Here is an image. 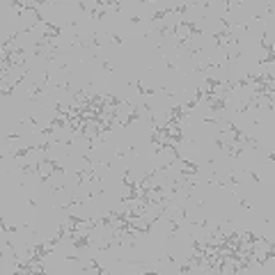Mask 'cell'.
<instances>
[{
  "mask_svg": "<svg viewBox=\"0 0 275 275\" xmlns=\"http://www.w3.org/2000/svg\"><path fill=\"white\" fill-rule=\"evenodd\" d=\"M131 23H133V25H140V23H142V16H140V14L131 16Z\"/></svg>",
  "mask_w": 275,
  "mask_h": 275,
  "instance_id": "277c9868",
  "label": "cell"
},
{
  "mask_svg": "<svg viewBox=\"0 0 275 275\" xmlns=\"http://www.w3.org/2000/svg\"><path fill=\"white\" fill-rule=\"evenodd\" d=\"M101 67H103V69H106L108 73H112V71H115V69H112V64H110V62H101Z\"/></svg>",
  "mask_w": 275,
  "mask_h": 275,
  "instance_id": "5b68a950",
  "label": "cell"
},
{
  "mask_svg": "<svg viewBox=\"0 0 275 275\" xmlns=\"http://www.w3.org/2000/svg\"><path fill=\"white\" fill-rule=\"evenodd\" d=\"M239 204H241V209H250V202H248V200H241Z\"/></svg>",
  "mask_w": 275,
  "mask_h": 275,
  "instance_id": "8992f818",
  "label": "cell"
},
{
  "mask_svg": "<svg viewBox=\"0 0 275 275\" xmlns=\"http://www.w3.org/2000/svg\"><path fill=\"white\" fill-rule=\"evenodd\" d=\"M248 174H250V179H252L255 184H261V177H259V174H257V172H255V170H250Z\"/></svg>",
  "mask_w": 275,
  "mask_h": 275,
  "instance_id": "7a4b0ae2",
  "label": "cell"
},
{
  "mask_svg": "<svg viewBox=\"0 0 275 275\" xmlns=\"http://www.w3.org/2000/svg\"><path fill=\"white\" fill-rule=\"evenodd\" d=\"M172 12H177V14H186V12H188V5H177Z\"/></svg>",
  "mask_w": 275,
  "mask_h": 275,
  "instance_id": "3957f363",
  "label": "cell"
},
{
  "mask_svg": "<svg viewBox=\"0 0 275 275\" xmlns=\"http://www.w3.org/2000/svg\"><path fill=\"white\" fill-rule=\"evenodd\" d=\"M110 44H112V46H122V44H124V37H122V35H115V32H110Z\"/></svg>",
  "mask_w": 275,
  "mask_h": 275,
  "instance_id": "6da1fadb",
  "label": "cell"
}]
</instances>
